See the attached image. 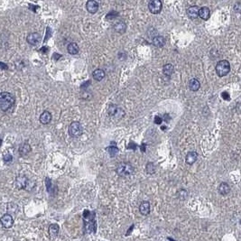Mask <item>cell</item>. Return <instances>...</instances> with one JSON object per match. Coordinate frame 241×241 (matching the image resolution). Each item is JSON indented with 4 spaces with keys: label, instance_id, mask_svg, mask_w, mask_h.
<instances>
[{
    "label": "cell",
    "instance_id": "31",
    "mask_svg": "<svg viewBox=\"0 0 241 241\" xmlns=\"http://www.w3.org/2000/svg\"><path fill=\"white\" fill-rule=\"evenodd\" d=\"M4 161L5 162H11L12 161V159H13V157L12 156L9 154V153H7V154H6V155H4Z\"/></svg>",
    "mask_w": 241,
    "mask_h": 241
},
{
    "label": "cell",
    "instance_id": "15",
    "mask_svg": "<svg viewBox=\"0 0 241 241\" xmlns=\"http://www.w3.org/2000/svg\"><path fill=\"white\" fill-rule=\"evenodd\" d=\"M51 120H52V114L49 111L45 110V111H44L41 114V116H40V122L42 124L47 125V124H49L51 122Z\"/></svg>",
    "mask_w": 241,
    "mask_h": 241
},
{
    "label": "cell",
    "instance_id": "17",
    "mask_svg": "<svg viewBox=\"0 0 241 241\" xmlns=\"http://www.w3.org/2000/svg\"><path fill=\"white\" fill-rule=\"evenodd\" d=\"M153 44L156 47H163L165 44V39L164 36L156 35L153 38Z\"/></svg>",
    "mask_w": 241,
    "mask_h": 241
},
{
    "label": "cell",
    "instance_id": "13",
    "mask_svg": "<svg viewBox=\"0 0 241 241\" xmlns=\"http://www.w3.org/2000/svg\"><path fill=\"white\" fill-rule=\"evenodd\" d=\"M199 7L197 6H192L187 9V15L191 19H196L199 15Z\"/></svg>",
    "mask_w": 241,
    "mask_h": 241
},
{
    "label": "cell",
    "instance_id": "11",
    "mask_svg": "<svg viewBox=\"0 0 241 241\" xmlns=\"http://www.w3.org/2000/svg\"><path fill=\"white\" fill-rule=\"evenodd\" d=\"M86 8L88 12L90 14H95L98 10V3L94 0H89L86 3Z\"/></svg>",
    "mask_w": 241,
    "mask_h": 241
},
{
    "label": "cell",
    "instance_id": "9",
    "mask_svg": "<svg viewBox=\"0 0 241 241\" xmlns=\"http://www.w3.org/2000/svg\"><path fill=\"white\" fill-rule=\"evenodd\" d=\"M26 40H27V43L30 44L31 45H36L41 41V35L38 33H31L28 35Z\"/></svg>",
    "mask_w": 241,
    "mask_h": 241
},
{
    "label": "cell",
    "instance_id": "7",
    "mask_svg": "<svg viewBox=\"0 0 241 241\" xmlns=\"http://www.w3.org/2000/svg\"><path fill=\"white\" fill-rule=\"evenodd\" d=\"M163 4L160 0H152L148 3V9L152 14L157 15L162 11Z\"/></svg>",
    "mask_w": 241,
    "mask_h": 241
},
{
    "label": "cell",
    "instance_id": "6",
    "mask_svg": "<svg viewBox=\"0 0 241 241\" xmlns=\"http://www.w3.org/2000/svg\"><path fill=\"white\" fill-rule=\"evenodd\" d=\"M69 133L73 137H79L83 133V127L82 125L79 121H73L70 125L69 127Z\"/></svg>",
    "mask_w": 241,
    "mask_h": 241
},
{
    "label": "cell",
    "instance_id": "23",
    "mask_svg": "<svg viewBox=\"0 0 241 241\" xmlns=\"http://www.w3.org/2000/svg\"><path fill=\"white\" fill-rule=\"evenodd\" d=\"M189 87L192 91H197L201 88V83L197 79H192L189 82Z\"/></svg>",
    "mask_w": 241,
    "mask_h": 241
},
{
    "label": "cell",
    "instance_id": "25",
    "mask_svg": "<svg viewBox=\"0 0 241 241\" xmlns=\"http://www.w3.org/2000/svg\"><path fill=\"white\" fill-rule=\"evenodd\" d=\"M173 71H174V67L172 64L171 63H168V64H165L164 67H163V72H164V74L166 75V76H170L173 73Z\"/></svg>",
    "mask_w": 241,
    "mask_h": 241
},
{
    "label": "cell",
    "instance_id": "20",
    "mask_svg": "<svg viewBox=\"0 0 241 241\" xmlns=\"http://www.w3.org/2000/svg\"><path fill=\"white\" fill-rule=\"evenodd\" d=\"M230 192V187L227 182H221L218 186V193L221 195H227Z\"/></svg>",
    "mask_w": 241,
    "mask_h": 241
},
{
    "label": "cell",
    "instance_id": "2",
    "mask_svg": "<svg viewBox=\"0 0 241 241\" xmlns=\"http://www.w3.org/2000/svg\"><path fill=\"white\" fill-rule=\"evenodd\" d=\"M15 105V98L9 92L0 93V110L8 111Z\"/></svg>",
    "mask_w": 241,
    "mask_h": 241
},
{
    "label": "cell",
    "instance_id": "32",
    "mask_svg": "<svg viewBox=\"0 0 241 241\" xmlns=\"http://www.w3.org/2000/svg\"><path fill=\"white\" fill-rule=\"evenodd\" d=\"M240 6H241V2H237V3L234 5V10H235L237 13H239L241 9Z\"/></svg>",
    "mask_w": 241,
    "mask_h": 241
},
{
    "label": "cell",
    "instance_id": "1",
    "mask_svg": "<svg viewBox=\"0 0 241 241\" xmlns=\"http://www.w3.org/2000/svg\"><path fill=\"white\" fill-rule=\"evenodd\" d=\"M96 213L95 211H89L85 210L83 212V221H84V229L86 232L95 233L97 230V222L95 220Z\"/></svg>",
    "mask_w": 241,
    "mask_h": 241
},
{
    "label": "cell",
    "instance_id": "24",
    "mask_svg": "<svg viewBox=\"0 0 241 241\" xmlns=\"http://www.w3.org/2000/svg\"><path fill=\"white\" fill-rule=\"evenodd\" d=\"M60 228L57 224H52L49 227V234L51 237H56L59 233Z\"/></svg>",
    "mask_w": 241,
    "mask_h": 241
},
{
    "label": "cell",
    "instance_id": "19",
    "mask_svg": "<svg viewBox=\"0 0 241 241\" xmlns=\"http://www.w3.org/2000/svg\"><path fill=\"white\" fill-rule=\"evenodd\" d=\"M105 75H106V73H105V72H104L103 70H101V69H97V70H95V71L93 72V73H92L93 79L98 81H101L104 79Z\"/></svg>",
    "mask_w": 241,
    "mask_h": 241
},
{
    "label": "cell",
    "instance_id": "28",
    "mask_svg": "<svg viewBox=\"0 0 241 241\" xmlns=\"http://www.w3.org/2000/svg\"><path fill=\"white\" fill-rule=\"evenodd\" d=\"M16 209H17V206L14 203H9L7 205V211H8V214L10 213H15L16 211ZM11 215V214H10Z\"/></svg>",
    "mask_w": 241,
    "mask_h": 241
},
{
    "label": "cell",
    "instance_id": "14",
    "mask_svg": "<svg viewBox=\"0 0 241 241\" xmlns=\"http://www.w3.org/2000/svg\"><path fill=\"white\" fill-rule=\"evenodd\" d=\"M139 211L142 215H148L150 213V203L149 202H142L141 204L139 206Z\"/></svg>",
    "mask_w": 241,
    "mask_h": 241
},
{
    "label": "cell",
    "instance_id": "29",
    "mask_svg": "<svg viewBox=\"0 0 241 241\" xmlns=\"http://www.w3.org/2000/svg\"><path fill=\"white\" fill-rule=\"evenodd\" d=\"M177 196H178L179 199L184 200V199L186 198V196H187V192H186L185 190H180V191L178 192V193H177Z\"/></svg>",
    "mask_w": 241,
    "mask_h": 241
},
{
    "label": "cell",
    "instance_id": "30",
    "mask_svg": "<svg viewBox=\"0 0 241 241\" xmlns=\"http://www.w3.org/2000/svg\"><path fill=\"white\" fill-rule=\"evenodd\" d=\"M118 15V13L112 11V12L109 13V14L107 15V18H108V19H113V18L117 17Z\"/></svg>",
    "mask_w": 241,
    "mask_h": 241
},
{
    "label": "cell",
    "instance_id": "34",
    "mask_svg": "<svg viewBox=\"0 0 241 241\" xmlns=\"http://www.w3.org/2000/svg\"><path fill=\"white\" fill-rule=\"evenodd\" d=\"M45 184H46V187H47L48 192H50V189H51V187H52V182H51V180H50L49 178H46V180H45Z\"/></svg>",
    "mask_w": 241,
    "mask_h": 241
},
{
    "label": "cell",
    "instance_id": "3",
    "mask_svg": "<svg viewBox=\"0 0 241 241\" xmlns=\"http://www.w3.org/2000/svg\"><path fill=\"white\" fill-rule=\"evenodd\" d=\"M116 172L118 173V175H119L121 177L130 176L134 172V166L130 163L122 162L118 164V166L116 168Z\"/></svg>",
    "mask_w": 241,
    "mask_h": 241
},
{
    "label": "cell",
    "instance_id": "27",
    "mask_svg": "<svg viewBox=\"0 0 241 241\" xmlns=\"http://www.w3.org/2000/svg\"><path fill=\"white\" fill-rule=\"evenodd\" d=\"M145 171L148 174H154L156 172V165L154 163L152 162H149L146 164V166H145Z\"/></svg>",
    "mask_w": 241,
    "mask_h": 241
},
{
    "label": "cell",
    "instance_id": "8",
    "mask_svg": "<svg viewBox=\"0 0 241 241\" xmlns=\"http://www.w3.org/2000/svg\"><path fill=\"white\" fill-rule=\"evenodd\" d=\"M0 222H1V224H2V226L4 228L10 229V228H12V226L14 225V218H13V217L10 214L6 213V214L3 215L1 217Z\"/></svg>",
    "mask_w": 241,
    "mask_h": 241
},
{
    "label": "cell",
    "instance_id": "18",
    "mask_svg": "<svg viewBox=\"0 0 241 241\" xmlns=\"http://www.w3.org/2000/svg\"><path fill=\"white\" fill-rule=\"evenodd\" d=\"M31 152V146L27 143H24L19 147V154L21 156H26L30 154Z\"/></svg>",
    "mask_w": 241,
    "mask_h": 241
},
{
    "label": "cell",
    "instance_id": "4",
    "mask_svg": "<svg viewBox=\"0 0 241 241\" xmlns=\"http://www.w3.org/2000/svg\"><path fill=\"white\" fill-rule=\"evenodd\" d=\"M230 72V64L227 60H219L216 65V73L219 77H224Z\"/></svg>",
    "mask_w": 241,
    "mask_h": 241
},
{
    "label": "cell",
    "instance_id": "21",
    "mask_svg": "<svg viewBox=\"0 0 241 241\" xmlns=\"http://www.w3.org/2000/svg\"><path fill=\"white\" fill-rule=\"evenodd\" d=\"M67 51L70 54H73V55H75V54H78L79 53V51H80V48L78 46V44L76 43H71L68 44L67 46Z\"/></svg>",
    "mask_w": 241,
    "mask_h": 241
},
{
    "label": "cell",
    "instance_id": "26",
    "mask_svg": "<svg viewBox=\"0 0 241 241\" xmlns=\"http://www.w3.org/2000/svg\"><path fill=\"white\" fill-rule=\"evenodd\" d=\"M108 152H109V155L110 157H115L116 156L118 155L119 153V150L117 146L115 145H110L109 148H108Z\"/></svg>",
    "mask_w": 241,
    "mask_h": 241
},
{
    "label": "cell",
    "instance_id": "33",
    "mask_svg": "<svg viewBox=\"0 0 241 241\" xmlns=\"http://www.w3.org/2000/svg\"><path fill=\"white\" fill-rule=\"evenodd\" d=\"M155 123L157 124V125H160V124H162V122H163V118L160 117V116H156V118H155Z\"/></svg>",
    "mask_w": 241,
    "mask_h": 241
},
{
    "label": "cell",
    "instance_id": "12",
    "mask_svg": "<svg viewBox=\"0 0 241 241\" xmlns=\"http://www.w3.org/2000/svg\"><path fill=\"white\" fill-rule=\"evenodd\" d=\"M197 159H198V153L195 151H192L187 154V156L185 157V162H186V164L192 165L197 161Z\"/></svg>",
    "mask_w": 241,
    "mask_h": 241
},
{
    "label": "cell",
    "instance_id": "22",
    "mask_svg": "<svg viewBox=\"0 0 241 241\" xmlns=\"http://www.w3.org/2000/svg\"><path fill=\"white\" fill-rule=\"evenodd\" d=\"M114 29L117 33L123 34V33H125V31L127 29V25H126L124 21H119V22L114 24Z\"/></svg>",
    "mask_w": 241,
    "mask_h": 241
},
{
    "label": "cell",
    "instance_id": "5",
    "mask_svg": "<svg viewBox=\"0 0 241 241\" xmlns=\"http://www.w3.org/2000/svg\"><path fill=\"white\" fill-rule=\"evenodd\" d=\"M108 114H109V117H111L113 118L120 119L125 116V111H124V109L120 107H118V105L112 104V105L109 106V109H108Z\"/></svg>",
    "mask_w": 241,
    "mask_h": 241
},
{
    "label": "cell",
    "instance_id": "38",
    "mask_svg": "<svg viewBox=\"0 0 241 241\" xmlns=\"http://www.w3.org/2000/svg\"><path fill=\"white\" fill-rule=\"evenodd\" d=\"M47 50H48L47 47H43V48L41 49V51H42L43 52H47Z\"/></svg>",
    "mask_w": 241,
    "mask_h": 241
},
{
    "label": "cell",
    "instance_id": "16",
    "mask_svg": "<svg viewBox=\"0 0 241 241\" xmlns=\"http://www.w3.org/2000/svg\"><path fill=\"white\" fill-rule=\"evenodd\" d=\"M198 15H199L202 19H203V20H208V19L210 18V11L209 7L203 6V7L200 8V9H199Z\"/></svg>",
    "mask_w": 241,
    "mask_h": 241
},
{
    "label": "cell",
    "instance_id": "36",
    "mask_svg": "<svg viewBox=\"0 0 241 241\" xmlns=\"http://www.w3.org/2000/svg\"><path fill=\"white\" fill-rule=\"evenodd\" d=\"M222 97H223L224 99H229V95L228 92H223L222 93Z\"/></svg>",
    "mask_w": 241,
    "mask_h": 241
},
{
    "label": "cell",
    "instance_id": "10",
    "mask_svg": "<svg viewBox=\"0 0 241 241\" xmlns=\"http://www.w3.org/2000/svg\"><path fill=\"white\" fill-rule=\"evenodd\" d=\"M28 182H29V180L25 176L20 175L15 180V186L18 189H26V186H27Z\"/></svg>",
    "mask_w": 241,
    "mask_h": 241
},
{
    "label": "cell",
    "instance_id": "35",
    "mask_svg": "<svg viewBox=\"0 0 241 241\" xmlns=\"http://www.w3.org/2000/svg\"><path fill=\"white\" fill-rule=\"evenodd\" d=\"M127 148H128V149H133V150L135 151V150L136 149V145H135V143H133V144L132 143H130L129 145L127 146Z\"/></svg>",
    "mask_w": 241,
    "mask_h": 241
},
{
    "label": "cell",
    "instance_id": "37",
    "mask_svg": "<svg viewBox=\"0 0 241 241\" xmlns=\"http://www.w3.org/2000/svg\"><path fill=\"white\" fill-rule=\"evenodd\" d=\"M0 69L6 70V69H7V65H6V64L3 63V62H0Z\"/></svg>",
    "mask_w": 241,
    "mask_h": 241
}]
</instances>
